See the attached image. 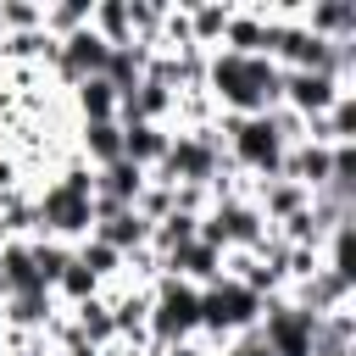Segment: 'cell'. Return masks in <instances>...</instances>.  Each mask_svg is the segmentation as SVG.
Returning <instances> with one entry per match:
<instances>
[{
  "instance_id": "2",
  "label": "cell",
  "mask_w": 356,
  "mask_h": 356,
  "mask_svg": "<svg viewBox=\"0 0 356 356\" xmlns=\"http://www.w3.org/2000/svg\"><path fill=\"white\" fill-rule=\"evenodd\" d=\"M217 145H222L228 172L245 178V184H267V178H278L284 150H289V139L278 134L273 111H261V117H217Z\"/></svg>"
},
{
  "instance_id": "13",
  "label": "cell",
  "mask_w": 356,
  "mask_h": 356,
  "mask_svg": "<svg viewBox=\"0 0 356 356\" xmlns=\"http://www.w3.org/2000/svg\"><path fill=\"white\" fill-rule=\"evenodd\" d=\"M161 273H172V278H184V284L206 289V284H217V278H222V250H211L206 239H189L184 250H172V256L161 261Z\"/></svg>"
},
{
  "instance_id": "1",
  "label": "cell",
  "mask_w": 356,
  "mask_h": 356,
  "mask_svg": "<svg viewBox=\"0 0 356 356\" xmlns=\"http://www.w3.org/2000/svg\"><path fill=\"white\" fill-rule=\"evenodd\" d=\"M200 95L211 100L217 117H261L284 106V72L267 56H234V50H206Z\"/></svg>"
},
{
  "instance_id": "10",
  "label": "cell",
  "mask_w": 356,
  "mask_h": 356,
  "mask_svg": "<svg viewBox=\"0 0 356 356\" xmlns=\"http://www.w3.org/2000/svg\"><path fill=\"white\" fill-rule=\"evenodd\" d=\"M295 22L328 44H356V0H312L295 6Z\"/></svg>"
},
{
  "instance_id": "21",
  "label": "cell",
  "mask_w": 356,
  "mask_h": 356,
  "mask_svg": "<svg viewBox=\"0 0 356 356\" xmlns=\"http://www.w3.org/2000/svg\"><path fill=\"white\" fill-rule=\"evenodd\" d=\"M78 28H89V0L44 6V33H50V39H67V33H78Z\"/></svg>"
},
{
  "instance_id": "14",
  "label": "cell",
  "mask_w": 356,
  "mask_h": 356,
  "mask_svg": "<svg viewBox=\"0 0 356 356\" xmlns=\"http://www.w3.org/2000/svg\"><path fill=\"white\" fill-rule=\"evenodd\" d=\"M167 139H172V128H156V122H122V161L156 172L161 156H167Z\"/></svg>"
},
{
  "instance_id": "18",
  "label": "cell",
  "mask_w": 356,
  "mask_h": 356,
  "mask_svg": "<svg viewBox=\"0 0 356 356\" xmlns=\"http://www.w3.org/2000/svg\"><path fill=\"white\" fill-rule=\"evenodd\" d=\"M150 56H156L150 44H117V50L106 56V72H100V78H106L117 95H128V89H134V83L150 72Z\"/></svg>"
},
{
  "instance_id": "9",
  "label": "cell",
  "mask_w": 356,
  "mask_h": 356,
  "mask_svg": "<svg viewBox=\"0 0 356 356\" xmlns=\"http://www.w3.org/2000/svg\"><path fill=\"white\" fill-rule=\"evenodd\" d=\"M278 178L300 184L306 195H323V189L334 184V145H317V139H300V145H289V150H284V167H278Z\"/></svg>"
},
{
  "instance_id": "19",
  "label": "cell",
  "mask_w": 356,
  "mask_h": 356,
  "mask_svg": "<svg viewBox=\"0 0 356 356\" xmlns=\"http://www.w3.org/2000/svg\"><path fill=\"white\" fill-rule=\"evenodd\" d=\"M72 256H78V267H89V278H100V289H111V284H122V267H128V256L122 250H111L106 239H83V245H72Z\"/></svg>"
},
{
  "instance_id": "3",
  "label": "cell",
  "mask_w": 356,
  "mask_h": 356,
  "mask_svg": "<svg viewBox=\"0 0 356 356\" xmlns=\"http://www.w3.org/2000/svg\"><path fill=\"white\" fill-rule=\"evenodd\" d=\"M217 178H228V161H222V145H217V122L211 128H172L167 156L150 172V184H167V189H211Z\"/></svg>"
},
{
  "instance_id": "7",
  "label": "cell",
  "mask_w": 356,
  "mask_h": 356,
  "mask_svg": "<svg viewBox=\"0 0 356 356\" xmlns=\"http://www.w3.org/2000/svg\"><path fill=\"white\" fill-rule=\"evenodd\" d=\"M106 56H111V44H106L95 28H78V33L56 39L50 78H56L61 89H72V83H83V78H100V72H106Z\"/></svg>"
},
{
  "instance_id": "5",
  "label": "cell",
  "mask_w": 356,
  "mask_h": 356,
  "mask_svg": "<svg viewBox=\"0 0 356 356\" xmlns=\"http://www.w3.org/2000/svg\"><path fill=\"white\" fill-rule=\"evenodd\" d=\"M145 334H150V350H167V345H189L200 339V289L161 273L150 284V317H145Z\"/></svg>"
},
{
  "instance_id": "22",
  "label": "cell",
  "mask_w": 356,
  "mask_h": 356,
  "mask_svg": "<svg viewBox=\"0 0 356 356\" xmlns=\"http://www.w3.org/2000/svg\"><path fill=\"white\" fill-rule=\"evenodd\" d=\"M33 28H44V6L0 0V33H33Z\"/></svg>"
},
{
  "instance_id": "6",
  "label": "cell",
  "mask_w": 356,
  "mask_h": 356,
  "mask_svg": "<svg viewBox=\"0 0 356 356\" xmlns=\"http://www.w3.org/2000/svg\"><path fill=\"white\" fill-rule=\"evenodd\" d=\"M256 334H261V345L273 350V356H312V334H317V317L312 312H300L295 300H267L261 306V323H256Z\"/></svg>"
},
{
  "instance_id": "17",
  "label": "cell",
  "mask_w": 356,
  "mask_h": 356,
  "mask_svg": "<svg viewBox=\"0 0 356 356\" xmlns=\"http://www.w3.org/2000/svg\"><path fill=\"white\" fill-rule=\"evenodd\" d=\"M184 11H189V44H195V50H217L234 6H228V0H195V6H184Z\"/></svg>"
},
{
  "instance_id": "16",
  "label": "cell",
  "mask_w": 356,
  "mask_h": 356,
  "mask_svg": "<svg viewBox=\"0 0 356 356\" xmlns=\"http://www.w3.org/2000/svg\"><path fill=\"white\" fill-rule=\"evenodd\" d=\"M67 100H72L78 122H117V106H122V95H117L106 78H83V83H72Z\"/></svg>"
},
{
  "instance_id": "20",
  "label": "cell",
  "mask_w": 356,
  "mask_h": 356,
  "mask_svg": "<svg viewBox=\"0 0 356 356\" xmlns=\"http://www.w3.org/2000/svg\"><path fill=\"white\" fill-rule=\"evenodd\" d=\"M89 28L117 50V44H134V17H128V0H89Z\"/></svg>"
},
{
  "instance_id": "8",
  "label": "cell",
  "mask_w": 356,
  "mask_h": 356,
  "mask_svg": "<svg viewBox=\"0 0 356 356\" xmlns=\"http://www.w3.org/2000/svg\"><path fill=\"white\" fill-rule=\"evenodd\" d=\"M339 95H350V89L339 78H328V72H284V111H295L300 122L328 117V106Z\"/></svg>"
},
{
  "instance_id": "11",
  "label": "cell",
  "mask_w": 356,
  "mask_h": 356,
  "mask_svg": "<svg viewBox=\"0 0 356 356\" xmlns=\"http://www.w3.org/2000/svg\"><path fill=\"white\" fill-rule=\"evenodd\" d=\"M267 39H273V6H234V17H228V28H222V44H217V50L267 56Z\"/></svg>"
},
{
  "instance_id": "12",
  "label": "cell",
  "mask_w": 356,
  "mask_h": 356,
  "mask_svg": "<svg viewBox=\"0 0 356 356\" xmlns=\"http://www.w3.org/2000/svg\"><path fill=\"white\" fill-rule=\"evenodd\" d=\"M72 156H78L89 172L122 161V122H78V134H72Z\"/></svg>"
},
{
  "instance_id": "4",
  "label": "cell",
  "mask_w": 356,
  "mask_h": 356,
  "mask_svg": "<svg viewBox=\"0 0 356 356\" xmlns=\"http://www.w3.org/2000/svg\"><path fill=\"white\" fill-rule=\"evenodd\" d=\"M261 295H250L245 284H234V278H217V284H206L200 289V345L217 356L228 339H239V334H250L256 323H261Z\"/></svg>"
},
{
  "instance_id": "15",
  "label": "cell",
  "mask_w": 356,
  "mask_h": 356,
  "mask_svg": "<svg viewBox=\"0 0 356 356\" xmlns=\"http://www.w3.org/2000/svg\"><path fill=\"white\" fill-rule=\"evenodd\" d=\"M95 239H106L111 250L134 256V250H145V245H150V222H145L134 206H122V211H106V217L95 222Z\"/></svg>"
}]
</instances>
